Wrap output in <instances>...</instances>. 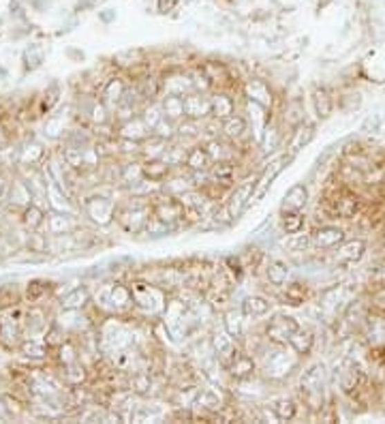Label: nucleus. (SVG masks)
I'll return each mask as SVG.
<instances>
[{
	"label": "nucleus",
	"mask_w": 385,
	"mask_h": 424,
	"mask_svg": "<svg viewBox=\"0 0 385 424\" xmlns=\"http://www.w3.org/2000/svg\"><path fill=\"white\" fill-rule=\"evenodd\" d=\"M116 219L122 232L138 236L146 232L148 223L152 219V197H140L133 195L126 204L116 208Z\"/></svg>",
	"instance_id": "f257e3e1"
},
{
	"label": "nucleus",
	"mask_w": 385,
	"mask_h": 424,
	"mask_svg": "<svg viewBox=\"0 0 385 424\" xmlns=\"http://www.w3.org/2000/svg\"><path fill=\"white\" fill-rule=\"evenodd\" d=\"M300 367V356L289 345H274V353L265 356L261 365V375L267 382H281L291 371Z\"/></svg>",
	"instance_id": "f03ea898"
},
{
	"label": "nucleus",
	"mask_w": 385,
	"mask_h": 424,
	"mask_svg": "<svg viewBox=\"0 0 385 424\" xmlns=\"http://www.w3.org/2000/svg\"><path fill=\"white\" fill-rule=\"evenodd\" d=\"M152 219L161 221L163 225L176 230L180 223L187 221V206L180 197L161 191L152 197Z\"/></svg>",
	"instance_id": "7ed1b4c3"
},
{
	"label": "nucleus",
	"mask_w": 385,
	"mask_h": 424,
	"mask_svg": "<svg viewBox=\"0 0 385 424\" xmlns=\"http://www.w3.org/2000/svg\"><path fill=\"white\" fill-rule=\"evenodd\" d=\"M133 300L135 308L142 311V313L154 315V313H163L167 306V294L163 292L158 285L152 283H133Z\"/></svg>",
	"instance_id": "20e7f679"
},
{
	"label": "nucleus",
	"mask_w": 385,
	"mask_h": 424,
	"mask_svg": "<svg viewBox=\"0 0 385 424\" xmlns=\"http://www.w3.org/2000/svg\"><path fill=\"white\" fill-rule=\"evenodd\" d=\"M328 386V369L323 362H314L310 365L308 369L302 371V377H300V394L306 403H310L312 398L321 400L323 403V390Z\"/></svg>",
	"instance_id": "39448f33"
},
{
	"label": "nucleus",
	"mask_w": 385,
	"mask_h": 424,
	"mask_svg": "<svg viewBox=\"0 0 385 424\" xmlns=\"http://www.w3.org/2000/svg\"><path fill=\"white\" fill-rule=\"evenodd\" d=\"M257 185V176H248L246 181L238 183L232 187L227 199L223 202V208L225 212L229 214V219H238L246 208H248V202H251V195H253V189Z\"/></svg>",
	"instance_id": "423d86ee"
},
{
	"label": "nucleus",
	"mask_w": 385,
	"mask_h": 424,
	"mask_svg": "<svg viewBox=\"0 0 385 424\" xmlns=\"http://www.w3.org/2000/svg\"><path fill=\"white\" fill-rule=\"evenodd\" d=\"M300 330V322L291 315H274L265 330H263V339L270 343V345H289L291 337Z\"/></svg>",
	"instance_id": "0eeeda50"
},
{
	"label": "nucleus",
	"mask_w": 385,
	"mask_h": 424,
	"mask_svg": "<svg viewBox=\"0 0 385 424\" xmlns=\"http://www.w3.org/2000/svg\"><path fill=\"white\" fill-rule=\"evenodd\" d=\"M293 159H296V157H291V154H285V157H281L279 161H274L272 165L263 167V172L257 176V185H255V189H253V195H251V202H248V206L259 202V199L270 191V187L274 185L276 178L283 174V169L289 167V163H291Z\"/></svg>",
	"instance_id": "6e6552de"
},
{
	"label": "nucleus",
	"mask_w": 385,
	"mask_h": 424,
	"mask_svg": "<svg viewBox=\"0 0 385 424\" xmlns=\"http://www.w3.org/2000/svg\"><path fill=\"white\" fill-rule=\"evenodd\" d=\"M257 369L259 367H257L255 356L251 351H244V349H240L229 360V365L225 367V371H227L229 377L236 379V382H248V379L257 375Z\"/></svg>",
	"instance_id": "1a4fd4ad"
},
{
	"label": "nucleus",
	"mask_w": 385,
	"mask_h": 424,
	"mask_svg": "<svg viewBox=\"0 0 385 424\" xmlns=\"http://www.w3.org/2000/svg\"><path fill=\"white\" fill-rule=\"evenodd\" d=\"M185 116L189 120L206 122L212 116V101L206 93H189L185 95Z\"/></svg>",
	"instance_id": "9d476101"
},
{
	"label": "nucleus",
	"mask_w": 385,
	"mask_h": 424,
	"mask_svg": "<svg viewBox=\"0 0 385 424\" xmlns=\"http://www.w3.org/2000/svg\"><path fill=\"white\" fill-rule=\"evenodd\" d=\"M364 255H366V242L361 238H351V240H345L336 247L334 261H336V266H351V264L361 261Z\"/></svg>",
	"instance_id": "9b49d317"
},
{
	"label": "nucleus",
	"mask_w": 385,
	"mask_h": 424,
	"mask_svg": "<svg viewBox=\"0 0 385 424\" xmlns=\"http://www.w3.org/2000/svg\"><path fill=\"white\" fill-rule=\"evenodd\" d=\"M312 247L317 251H334L338 244L345 242V230L338 225H321L317 228L312 234Z\"/></svg>",
	"instance_id": "f8f14e48"
},
{
	"label": "nucleus",
	"mask_w": 385,
	"mask_h": 424,
	"mask_svg": "<svg viewBox=\"0 0 385 424\" xmlns=\"http://www.w3.org/2000/svg\"><path fill=\"white\" fill-rule=\"evenodd\" d=\"M338 382H341V388L347 396L355 394L361 386L366 382V375L364 371L359 369L357 362L353 360H345L343 367H341V375H338Z\"/></svg>",
	"instance_id": "ddd939ff"
},
{
	"label": "nucleus",
	"mask_w": 385,
	"mask_h": 424,
	"mask_svg": "<svg viewBox=\"0 0 385 424\" xmlns=\"http://www.w3.org/2000/svg\"><path fill=\"white\" fill-rule=\"evenodd\" d=\"M201 71L210 77V82L214 84V91H227V88L234 86V75L232 69L225 62H214L208 60L201 64Z\"/></svg>",
	"instance_id": "4468645a"
},
{
	"label": "nucleus",
	"mask_w": 385,
	"mask_h": 424,
	"mask_svg": "<svg viewBox=\"0 0 385 424\" xmlns=\"http://www.w3.org/2000/svg\"><path fill=\"white\" fill-rule=\"evenodd\" d=\"M306 206H308V187L304 183H296L283 195L281 212H304Z\"/></svg>",
	"instance_id": "2eb2a0df"
},
{
	"label": "nucleus",
	"mask_w": 385,
	"mask_h": 424,
	"mask_svg": "<svg viewBox=\"0 0 385 424\" xmlns=\"http://www.w3.org/2000/svg\"><path fill=\"white\" fill-rule=\"evenodd\" d=\"M150 136H152V129L146 125V120H144L140 114L133 116V118H126V120L120 125V138L126 140V142L144 144Z\"/></svg>",
	"instance_id": "dca6fc26"
},
{
	"label": "nucleus",
	"mask_w": 385,
	"mask_h": 424,
	"mask_svg": "<svg viewBox=\"0 0 385 424\" xmlns=\"http://www.w3.org/2000/svg\"><path fill=\"white\" fill-rule=\"evenodd\" d=\"M242 93L244 99H251L267 109H272V103H274V95H272L270 86L263 80H246L242 84Z\"/></svg>",
	"instance_id": "f3484780"
},
{
	"label": "nucleus",
	"mask_w": 385,
	"mask_h": 424,
	"mask_svg": "<svg viewBox=\"0 0 385 424\" xmlns=\"http://www.w3.org/2000/svg\"><path fill=\"white\" fill-rule=\"evenodd\" d=\"M312 292L310 287L302 281H291L287 285H283V292H281V302L289 304V306H302L310 300Z\"/></svg>",
	"instance_id": "a211bd4d"
},
{
	"label": "nucleus",
	"mask_w": 385,
	"mask_h": 424,
	"mask_svg": "<svg viewBox=\"0 0 385 424\" xmlns=\"http://www.w3.org/2000/svg\"><path fill=\"white\" fill-rule=\"evenodd\" d=\"M185 167L193 174H208V169L212 167V159L203 144H195L187 150V159H185Z\"/></svg>",
	"instance_id": "6ab92c4d"
},
{
	"label": "nucleus",
	"mask_w": 385,
	"mask_h": 424,
	"mask_svg": "<svg viewBox=\"0 0 385 424\" xmlns=\"http://www.w3.org/2000/svg\"><path fill=\"white\" fill-rule=\"evenodd\" d=\"M364 334L373 347H381L385 345V313H368L364 317Z\"/></svg>",
	"instance_id": "aec40b11"
},
{
	"label": "nucleus",
	"mask_w": 385,
	"mask_h": 424,
	"mask_svg": "<svg viewBox=\"0 0 385 424\" xmlns=\"http://www.w3.org/2000/svg\"><path fill=\"white\" fill-rule=\"evenodd\" d=\"M193 93V77L182 71L163 75V95H189Z\"/></svg>",
	"instance_id": "412c9836"
},
{
	"label": "nucleus",
	"mask_w": 385,
	"mask_h": 424,
	"mask_svg": "<svg viewBox=\"0 0 385 424\" xmlns=\"http://www.w3.org/2000/svg\"><path fill=\"white\" fill-rule=\"evenodd\" d=\"M210 101H212V118L223 122L225 118H229V116L236 114V107L238 105H236V99L232 97V93H227V91H214Z\"/></svg>",
	"instance_id": "4be33fe9"
},
{
	"label": "nucleus",
	"mask_w": 385,
	"mask_h": 424,
	"mask_svg": "<svg viewBox=\"0 0 385 424\" xmlns=\"http://www.w3.org/2000/svg\"><path fill=\"white\" fill-rule=\"evenodd\" d=\"M314 140V127L308 125V122H302L300 127H296L291 131V136L287 140V154H291V157H296V154L308 146L310 142Z\"/></svg>",
	"instance_id": "5701e85b"
},
{
	"label": "nucleus",
	"mask_w": 385,
	"mask_h": 424,
	"mask_svg": "<svg viewBox=\"0 0 385 424\" xmlns=\"http://www.w3.org/2000/svg\"><path fill=\"white\" fill-rule=\"evenodd\" d=\"M246 133H248V120L246 116H240V114H234L229 118H225L220 122V136L225 140H229L234 144H238L242 138H246Z\"/></svg>",
	"instance_id": "b1692460"
},
{
	"label": "nucleus",
	"mask_w": 385,
	"mask_h": 424,
	"mask_svg": "<svg viewBox=\"0 0 385 424\" xmlns=\"http://www.w3.org/2000/svg\"><path fill=\"white\" fill-rule=\"evenodd\" d=\"M208 176H210V181L232 189L238 178V161H216L208 169Z\"/></svg>",
	"instance_id": "393cba45"
},
{
	"label": "nucleus",
	"mask_w": 385,
	"mask_h": 424,
	"mask_svg": "<svg viewBox=\"0 0 385 424\" xmlns=\"http://www.w3.org/2000/svg\"><path fill=\"white\" fill-rule=\"evenodd\" d=\"M312 109H314V114L319 120H328L332 116V111H334V97L330 93V88L326 86H317L314 91H312Z\"/></svg>",
	"instance_id": "a878e982"
},
{
	"label": "nucleus",
	"mask_w": 385,
	"mask_h": 424,
	"mask_svg": "<svg viewBox=\"0 0 385 424\" xmlns=\"http://www.w3.org/2000/svg\"><path fill=\"white\" fill-rule=\"evenodd\" d=\"M142 172H144V178H148V181L163 185L167 178L173 174V167L165 159H144L142 161Z\"/></svg>",
	"instance_id": "bb28decb"
},
{
	"label": "nucleus",
	"mask_w": 385,
	"mask_h": 424,
	"mask_svg": "<svg viewBox=\"0 0 385 424\" xmlns=\"http://www.w3.org/2000/svg\"><path fill=\"white\" fill-rule=\"evenodd\" d=\"M88 214L97 223H101V225H105V223H109L116 216V204L111 202L109 197H95L93 202L88 204Z\"/></svg>",
	"instance_id": "cd10ccee"
},
{
	"label": "nucleus",
	"mask_w": 385,
	"mask_h": 424,
	"mask_svg": "<svg viewBox=\"0 0 385 424\" xmlns=\"http://www.w3.org/2000/svg\"><path fill=\"white\" fill-rule=\"evenodd\" d=\"M138 93L146 103L156 101L158 97H163V77L146 73L142 80H138Z\"/></svg>",
	"instance_id": "c85d7f7f"
},
{
	"label": "nucleus",
	"mask_w": 385,
	"mask_h": 424,
	"mask_svg": "<svg viewBox=\"0 0 385 424\" xmlns=\"http://www.w3.org/2000/svg\"><path fill=\"white\" fill-rule=\"evenodd\" d=\"M291 277V268L287 261L283 259H270L265 264V279L270 285H274V287H283Z\"/></svg>",
	"instance_id": "c756f323"
},
{
	"label": "nucleus",
	"mask_w": 385,
	"mask_h": 424,
	"mask_svg": "<svg viewBox=\"0 0 385 424\" xmlns=\"http://www.w3.org/2000/svg\"><path fill=\"white\" fill-rule=\"evenodd\" d=\"M223 328L236 341H242L244 337V313L242 308H229L223 313Z\"/></svg>",
	"instance_id": "7c9ffc66"
},
{
	"label": "nucleus",
	"mask_w": 385,
	"mask_h": 424,
	"mask_svg": "<svg viewBox=\"0 0 385 424\" xmlns=\"http://www.w3.org/2000/svg\"><path fill=\"white\" fill-rule=\"evenodd\" d=\"M289 347L296 351L300 358H306V356H310V351H312V347H314V332L300 326V330L291 337Z\"/></svg>",
	"instance_id": "2f4dec72"
},
{
	"label": "nucleus",
	"mask_w": 385,
	"mask_h": 424,
	"mask_svg": "<svg viewBox=\"0 0 385 424\" xmlns=\"http://www.w3.org/2000/svg\"><path fill=\"white\" fill-rule=\"evenodd\" d=\"M161 107L165 118L173 120V122H182L185 116V97L182 95H163L161 99Z\"/></svg>",
	"instance_id": "473e14b6"
},
{
	"label": "nucleus",
	"mask_w": 385,
	"mask_h": 424,
	"mask_svg": "<svg viewBox=\"0 0 385 424\" xmlns=\"http://www.w3.org/2000/svg\"><path fill=\"white\" fill-rule=\"evenodd\" d=\"M244 317H263L270 313L272 302L265 296H246L240 304Z\"/></svg>",
	"instance_id": "72a5a7b5"
},
{
	"label": "nucleus",
	"mask_w": 385,
	"mask_h": 424,
	"mask_svg": "<svg viewBox=\"0 0 385 424\" xmlns=\"http://www.w3.org/2000/svg\"><path fill=\"white\" fill-rule=\"evenodd\" d=\"M109 302H111V306L118 308V311L129 308V306H133V308H135V300H133V287L122 285V283L114 285V289H111V294H109Z\"/></svg>",
	"instance_id": "f704fd0d"
},
{
	"label": "nucleus",
	"mask_w": 385,
	"mask_h": 424,
	"mask_svg": "<svg viewBox=\"0 0 385 424\" xmlns=\"http://www.w3.org/2000/svg\"><path fill=\"white\" fill-rule=\"evenodd\" d=\"M281 142H283L281 127H279L276 122H272V120H270V125L265 127L263 136H261V140H259V144H261V152H263V154L274 152V150L281 146Z\"/></svg>",
	"instance_id": "c9c22d12"
},
{
	"label": "nucleus",
	"mask_w": 385,
	"mask_h": 424,
	"mask_svg": "<svg viewBox=\"0 0 385 424\" xmlns=\"http://www.w3.org/2000/svg\"><path fill=\"white\" fill-rule=\"evenodd\" d=\"M272 414H274V418L281 422H289L298 416V403L293 398H279L274 400V405H272Z\"/></svg>",
	"instance_id": "e433bc0d"
},
{
	"label": "nucleus",
	"mask_w": 385,
	"mask_h": 424,
	"mask_svg": "<svg viewBox=\"0 0 385 424\" xmlns=\"http://www.w3.org/2000/svg\"><path fill=\"white\" fill-rule=\"evenodd\" d=\"M304 212H281V228L287 236L300 234L304 230Z\"/></svg>",
	"instance_id": "4c0bfd02"
},
{
	"label": "nucleus",
	"mask_w": 385,
	"mask_h": 424,
	"mask_svg": "<svg viewBox=\"0 0 385 424\" xmlns=\"http://www.w3.org/2000/svg\"><path fill=\"white\" fill-rule=\"evenodd\" d=\"M302 122H306V114L300 101H291L285 109V125L293 131L296 127H300Z\"/></svg>",
	"instance_id": "58836bf2"
},
{
	"label": "nucleus",
	"mask_w": 385,
	"mask_h": 424,
	"mask_svg": "<svg viewBox=\"0 0 385 424\" xmlns=\"http://www.w3.org/2000/svg\"><path fill=\"white\" fill-rule=\"evenodd\" d=\"M126 91H129V86H126V82L122 77H111L107 88H105V99L120 103L126 97Z\"/></svg>",
	"instance_id": "ea45409f"
},
{
	"label": "nucleus",
	"mask_w": 385,
	"mask_h": 424,
	"mask_svg": "<svg viewBox=\"0 0 385 424\" xmlns=\"http://www.w3.org/2000/svg\"><path fill=\"white\" fill-rule=\"evenodd\" d=\"M152 388V375L148 371H135L131 379V390L135 394H150Z\"/></svg>",
	"instance_id": "a19ab883"
},
{
	"label": "nucleus",
	"mask_w": 385,
	"mask_h": 424,
	"mask_svg": "<svg viewBox=\"0 0 385 424\" xmlns=\"http://www.w3.org/2000/svg\"><path fill=\"white\" fill-rule=\"evenodd\" d=\"M152 136L171 142L173 138H178V122H173V120H169V118H163L161 122H158V125L152 129Z\"/></svg>",
	"instance_id": "79ce46f5"
},
{
	"label": "nucleus",
	"mask_w": 385,
	"mask_h": 424,
	"mask_svg": "<svg viewBox=\"0 0 385 424\" xmlns=\"http://www.w3.org/2000/svg\"><path fill=\"white\" fill-rule=\"evenodd\" d=\"M193 77V91L195 93H210V91H214V84L210 82V77L206 75V73H203L201 71V66H199V69L191 75Z\"/></svg>",
	"instance_id": "37998d69"
},
{
	"label": "nucleus",
	"mask_w": 385,
	"mask_h": 424,
	"mask_svg": "<svg viewBox=\"0 0 385 424\" xmlns=\"http://www.w3.org/2000/svg\"><path fill=\"white\" fill-rule=\"evenodd\" d=\"M368 300H370V306L375 311H379V313H385V285H375L370 289Z\"/></svg>",
	"instance_id": "c03bdc74"
},
{
	"label": "nucleus",
	"mask_w": 385,
	"mask_h": 424,
	"mask_svg": "<svg viewBox=\"0 0 385 424\" xmlns=\"http://www.w3.org/2000/svg\"><path fill=\"white\" fill-rule=\"evenodd\" d=\"M287 244H289V249L291 251H304L308 244H312V236H306V234H293V236H289V240H287Z\"/></svg>",
	"instance_id": "a18cd8bd"
},
{
	"label": "nucleus",
	"mask_w": 385,
	"mask_h": 424,
	"mask_svg": "<svg viewBox=\"0 0 385 424\" xmlns=\"http://www.w3.org/2000/svg\"><path fill=\"white\" fill-rule=\"evenodd\" d=\"M86 300H88V292H86V289H75L73 294H69V296L64 298V306H66V308H77V306H82Z\"/></svg>",
	"instance_id": "49530a36"
},
{
	"label": "nucleus",
	"mask_w": 385,
	"mask_h": 424,
	"mask_svg": "<svg viewBox=\"0 0 385 424\" xmlns=\"http://www.w3.org/2000/svg\"><path fill=\"white\" fill-rule=\"evenodd\" d=\"M375 285H385V261L379 264L370 273V287H375Z\"/></svg>",
	"instance_id": "de8ad7c7"
},
{
	"label": "nucleus",
	"mask_w": 385,
	"mask_h": 424,
	"mask_svg": "<svg viewBox=\"0 0 385 424\" xmlns=\"http://www.w3.org/2000/svg\"><path fill=\"white\" fill-rule=\"evenodd\" d=\"M93 118L99 120V122H105V120H107V109H105L103 105H97L95 111H93Z\"/></svg>",
	"instance_id": "09e8293b"
}]
</instances>
